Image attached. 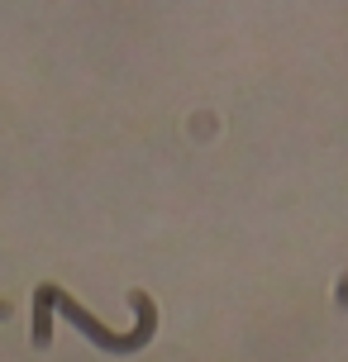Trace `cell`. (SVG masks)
Returning <instances> with one entry per match:
<instances>
[{"label":"cell","mask_w":348,"mask_h":362,"mask_svg":"<svg viewBox=\"0 0 348 362\" xmlns=\"http://www.w3.org/2000/svg\"><path fill=\"white\" fill-rule=\"evenodd\" d=\"M53 296H57V286L53 281H43V286L34 291V348H48V339H53V329H48V320H53Z\"/></svg>","instance_id":"7a4b0ae2"},{"label":"cell","mask_w":348,"mask_h":362,"mask_svg":"<svg viewBox=\"0 0 348 362\" xmlns=\"http://www.w3.org/2000/svg\"><path fill=\"white\" fill-rule=\"evenodd\" d=\"M53 305L62 310V315H67V320H72V325L81 329L86 339H95L100 348H115V353H129V348H139V344L148 339V334H153V305H148L144 296H134V305H139V329H134V334H110V329L100 325V320H91L86 310L76 305L67 291H57V296H53Z\"/></svg>","instance_id":"6da1fadb"},{"label":"cell","mask_w":348,"mask_h":362,"mask_svg":"<svg viewBox=\"0 0 348 362\" xmlns=\"http://www.w3.org/2000/svg\"><path fill=\"white\" fill-rule=\"evenodd\" d=\"M5 315H10V305H5V300H0V320H5Z\"/></svg>","instance_id":"3957f363"}]
</instances>
